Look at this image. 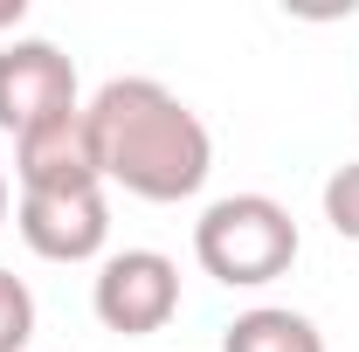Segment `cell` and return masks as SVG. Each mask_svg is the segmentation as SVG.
Wrapping results in <instances>:
<instances>
[{
  "label": "cell",
  "instance_id": "6da1fadb",
  "mask_svg": "<svg viewBox=\"0 0 359 352\" xmlns=\"http://www.w3.org/2000/svg\"><path fill=\"white\" fill-rule=\"evenodd\" d=\"M83 118L97 138L104 187H125L132 201L173 208V201H194L215 173V138L201 111L173 97L159 76H111L83 104Z\"/></svg>",
  "mask_w": 359,
  "mask_h": 352
},
{
  "label": "cell",
  "instance_id": "7a4b0ae2",
  "mask_svg": "<svg viewBox=\"0 0 359 352\" xmlns=\"http://www.w3.org/2000/svg\"><path fill=\"white\" fill-rule=\"evenodd\" d=\"M297 249H304L297 221L269 194H222L194 221V263L228 290H263L276 276H290Z\"/></svg>",
  "mask_w": 359,
  "mask_h": 352
},
{
  "label": "cell",
  "instance_id": "3957f363",
  "mask_svg": "<svg viewBox=\"0 0 359 352\" xmlns=\"http://www.w3.org/2000/svg\"><path fill=\"white\" fill-rule=\"evenodd\" d=\"M90 311L118 339L166 332L173 311H180V263L159 256V249H118V256H104L97 283H90Z\"/></svg>",
  "mask_w": 359,
  "mask_h": 352
},
{
  "label": "cell",
  "instance_id": "277c9868",
  "mask_svg": "<svg viewBox=\"0 0 359 352\" xmlns=\"http://www.w3.org/2000/svg\"><path fill=\"white\" fill-rule=\"evenodd\" d=\"M62 111H83L76 62L55 42H42V35L0 42V132L21 138V132H35V125H48V118H62Z\"/></svg>",
  "mask_w": 359,
  "mask_h": 352
},
{
  "label": "cell",
  "instance_id": "5b68a950",
  "mask_svg": "<svg viewBox=\"0 0 359 352\" xmlns=\"http://www.w3.org/2000/svg\"><path fill=\"white\" fill-rule=\"evenodd\" d=\"M21 242L42 263H97L111 242V201L104 187H55V194H21L14 208Z\"/></svg>",
  "mask_w": 359,
  "mask_h": 352
},
{
  "label": "cell",
  "instance_id": "8992f818",
  "mask_svg": "<svg viewBox=\"0 0 359 352\" xmlns=\"http://www.w3.org/2000/svg\"><path fill=\"white\" fill-rule=\"evenodd\" d=\"M14 180L21 194H55V187H104L97 173V138L83 111H62L35 132L14 138Z\"/></svg>",
  "mask_w": 359,
  "mask_h": 352
},
{
  "label": "cell",
  "instance_id": "52a82bcc",
  "mask_svg": "<svg viewBox=\"0 0 359 352\" xmlns=\"http://www.w3.org/2000/svg\"><path fill=\"white\" fill-rule=\"evenodd\" d=\"M222 352H325V332H318L304 311L256 304L222 332Z\"/></svg>",
  "mask_w": 359,
  "mask_h": 352
},
{
  "label": "cell",
  "instance_id": "ba28073f",
  "mask_svg": "<svg viewBox=\"0 0 359 352\" xmlns=\"http://www.w3.org/2000/svg\"><path fill=\"white\" fill-rule=\"evenodd\" d=\"M28 339H35V290L14 269H0V352H28Z\"/></svg>",
  "mask_w": 359,
  "mask_h": 352
},
{
  "label": "cell",
  "instance_id": "9c48e42d",
  "mask_svg": "<svg viewBox=\"0 0 359 352\" xmlns=\"http://www.w3.org/2000/svg\"><path fill=\"white\" fill-rule=\"evenodd\" d=\"M325 221H332V235L359 242V159L332 166V180H325Z\"/></svg>",
  "mask_w": 359,
  "mask_h": 352
},
{
  "label": "cell",
  "instance_id": "30bf717a",
  "mask_svg": "<svg viewBox=\"0 0 359 352\" xmlns=\"http://www.w3.org/2000/svg\"><path fill=\"white\" fill-rule=\"evenodd\" d=\"M21 14H28L21 0H0V28H21Z\"/></svg>",
  "mask_w": 359,
  "mask_h": 352
},
{
  "label": "cell",
  "instance_id": "8fae6325",
  "mask_svg": "<svg viewBox=\"0 0 359 352\" xmlns=\"http://www.w3.org/2000/svg\"><path fill=\"white\" fill-rule=\"evenodd\" d=\"M0 221H7V173H0Z\"/></svg>",
  "mask_w": 359,
  "mask_h": 352
}]
</instances>
